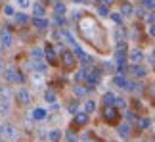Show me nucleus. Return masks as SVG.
I'll return each mask as SVG.
<instances>
[{
  "mask_svg": "<svg viewBox=\"0 0 155 142\" xmlns=\"http://www.w3.org/2000/svg\"><path fill=\"white\" fill-rule=\"evenodd\" d=\"M31 58H33V60H42V58H44V50L38 48V46H37V48H33L31 50Z\"/></svg>",
  "mask_w": 155,
  "mask_h": 142,
  "instance_id": "nucleus-17",
  "label": "nucleus"
},
{
  "mask_svg": "<svg viewBox=\"0 0 155 142\" xmlns=\"http://www.w3.org/2000/svg\"><path fill=\"white\" fill-rule=\"evenodd\" d=\"M2 69H4V62H2V58H0V73H2Z\"/></svg>",
  "mask_w": 155,
  "mask_h": 142,
  "instance_id": "nucleus-38",
  "label": "nucleus"
},
{
  "mask_svg": "<svg viewBox=\"0 0 155 142\" xmlns=\"http://www.w3.org/2000/svg\"><path fill=\"white\" fill-rule=\"evenodd\" d=\"M14 17H15V23H17V25H25V23L29 21V15L23 14V12H21V14H15Z\"/></svg>",
  "mask_w": 155,
  "mask_h": 142,
  "instance_id": "nucleus-18",
  "label": "nucleus"
},
{
  "mask_svg": "<svg viewBox=\"0 0 155 142\" xmlns=\"http://www.w3.org/2000/svg\"><path fill=\"white\" fill-rule=\"evenodd\" d=\"M65 138H67L69 142H77V140H79V138H77V134H75V133H71V131L65 134Z\"/></svg>",
  "mask_w": 155,
  "mask_h": 142,
  "instance_id": "nucleus-32",
  "label": "nucleus"
},
{
  "mask_svg": "<svg viewBox=\"0 0 155 142\" xmlns=\"http://www.w3.org/2000/svg\"><path fill=\"white\" fill-rule=\"evenodd\" d=\"M86 123H88V113L86 111H77L75 119H73V125L75 127H84Z\"/></svg>",
  "mask_w": 155,
  "mask_h": 142,
  "instance_id": "nucleus-7",
  "label": "nucleus"
},
{
  "mask_svg": "<svg viewBox=\"0 0 155 142\" xmlns=\"http://www.w3.org/2000/svg\"><path fill=\"white\" fill-rule=\"evenodd\" d=\"M146 19H147V23H150V25H153V23H155V14H150Z\"/></svg>",
  "mask_w": 155,
  "mask_h": 142,
  "instance_id": "nucleus-34",
  "label": "nucleus"
},
{
  "mask_svg": "<svg viewBox=\"0 0 155 142\" xmlns=\"http://www.w3.org/2000/svg\"><path fill=\"white\" fill-rule=\"evenodd\" d=\"M44 58H46V60H48L50 63H56V52H54L52 46H48V48L44 50Z\"/></svg>",
  "mask_w": 155,
  "mask_h": 142,
  "instance_id": "nucleus-15",
  "label": "nucleus"
},
{
  "mask_svg": "<svg viewBox=\"0 0 155 142\" xmlns=\"http://www.w3.org/2000/svg\"><path fill=\"white\" fill-rule=\"evenodd\" d=\"M33 25L37 27V29H46L50 23H48V19H46V17H35V19H33Z\"/></svg>",
  "mask_w": 155,
  "mask_h": 142,
  "instance_id": "nucleus-11",
  "label": "nucleus"
},
{
  "mask_svg": "<svg viewBox=\"0 0 155 142\" xmlns=\"http://www.w3.org/2000/svg\"><path fill=\"white\" fill-rule=\"evenodd\" d=\"M117 133H119V137H121V138H128V137H130V125L123 123V125L117 129Z\"/></svg>",
  "mask_w": 155,
  "mask_h": 142,
  "instance_id": "nucleus-13",
  "label": "nucleus"
},
{
  "mask_svg": "<svg viewBox=\"0 0 155 142\" xmlns=\"http://www.w3.org/2000/svg\"><path fill=\"white\" fill-rule=\"evenodd\" d=\"M150 35H151V37H155V23H153V25H150Z\"/></svg>",
  "mask_w": 155,
  "mask_h": 142,
  "instance_id": "nucleus-36",
  "label": "nucleus"
},
{
  "mask_svg": "<svg viewBox=\"0 0 155 142\" xmlns=\"http://www.w3.org/2000/svg\"><path fill=\"white\" fill-rule=\"evenodd\" d=\"M0 44H2V48H10V46L14 44V35H12L8 29H4V31L0 33Z\"/></svg>",
  "mask_w": 155,
  "mask_h": 142,
  "instance_id": "nucleus-5",
  "label": "nucleus"
},
{
  "mask_svg": "<svg viewBox=\"0 0 155 142\" xmlns=\"http://www.w3.org/2000/svg\"><path fill=\"white\" fill-rule=\"evenodd\" d=\"M15 4L19 6L21 10H27V8H31V6H33V2H31V0H15Z\"/></svg>",
  "mask_w": 155,
  "mask_h": 142,
  "instance_id": "nucleus-23",
  "label": "nucleus"
},
{
  "mask_svg": "<svg viewBox=\"0 0 155 142\" xmlns=\"http://www.w3.org/2000/svg\"><path fill=\"white\" fill-rule=\"evenodd\" d=\"M142 58H144V56H142L140 50H132V52H130V60H132V62L138 63V62H142Z\"/></svg>",
  "mask_w": 155,
  "mask_h": 142,
  "instance_id": "nucleus-22",
  "label": "nucleus"
},
{
  "mask_svg": "<svg viewBox=\"0 0 155 142\" xmlns=\"http://www.w3.org/2000/svg\"><path fill=\"white\" fill-rule=\"evenodd\" d=\"M46 2H54V0H46Z\"/></svg>",
  "mask_w": 155,
  "mask_h": 142,
  "instance_id": "nucleus-40",
  "label": "nucleus"
},
{
  "mask_svg": "<svg viewBox=\"0 0 155 142\" xmlns=\"http://www.w3.org/2000/svg\"><path fill=\"white\" fill-rule=\"evenodd\" d=\"M86 92H88V88H86V86H81V85H75V86H73V94H75L77 98L86 96Z\"/></svg>",
  "mask_w": 155,
  "mask_h": 142,
  "instance_id": "nucleus-14",
  "label": "nucleus"
},
{
  "mask_svg": "<svg viewBox=\"0 0 155 142\" xmlns=\"http://www.w3.org/2000/svg\"><path fill=\"white\" fill-rule=\"evenodd\" d=\"M54 12H56V15H65V6L61 2H56V6H54Z\"/></svg>",
  "mask_w": 155,
  "mask_h": 142,
  "instance_id": "nucleus-21",
  "label": "nucleus"
},
{
  "mask_svg": "<svg viewBox=\"0 0 155 142\" xmlns=\"http://www.w3.org/2000/svg\"><path fill=\"white\" fill-rule=\"evenodd\" d=\"M31 8H33V14H35V17H44V14H46V8H44V6L40 4V2H35V4L31 6Z\"/></svg>",
  "mask_w": 155,
  "mask_h": 142,
  "instance_id": "nucleus-10",
  "label": "nucleus"
},
{
  "mask_svg": "<svg viewBox=\"0 0 155 142\" xmlns=\"http://www.w3.org/2000/svg\"><path fill=\"white\" fill-rule=\"evenodd\" d=\"M132 113H134V111H128V115H127L128 121H134V119H136V115H132Z\"/></svg>",
  "mask_w": 155,
  "mask_h": 142,
  "instance_id": "nucleus-35",
  "label": "nucleus"
},
{
  "mask_svg": "<svg viewBox=\"0 0 155 142\" xmlns=\"http://www.w3.org/2000/svg\"><path fill=\"white\" fill-rule=\"evenodd\" d=\"M61 137H63V134H61L59 129H52V131L48 133V140L50 142H59V140H61Z\"/></svg>",
  "mask_w": 155,
  "mask_h": 142,
  "instance_id": "nucleus-12",
  "label": "nucleus"
},
{
  "mask_svg": "<svg viewBox=\"0 0 155 142\" xmlns=\"http://www.w3.org/2000/svg\"><path fill=\"white\" fill-rule=\"evenodd\" d=\"M109 15H111V19L115 21L117 25H121V23H123V15L121 14H109Z\"/></svg>",
  "mask_w": 155,
  "mask_h": 142,
  "instance_id": "nucleus-29",
  "label": "nucleus"
},
{
  "mask_svg": "<svg viewBox=\"0 0 155 142\" xmlns=\"http://www.w3.org/2000/svg\"><path fill=\"white\" fill-rule=\"evenodd\" d=\"M113 83H115L117 86H121V88H124V85H127V79H124V77L119 73V75H115L113 77Z\"/></svg>",
  "mask_w": 155,
  "mask_h": 142,
  "instance_id": "nucleus-20",
  "label": "nucleus"
},
{
  "mask_svg": "<svg viewBox=\"0 0 155 142\" xmlns=\"http://www.w3.org/2000/svg\"><path fill=\"white\" fill-rule=\"evenodd\" d=\"M33 85H37V86L42 85V75H38L37 71H35V75H33Z\"/></svg>",
  "mask_w": 155,
  "mask_h": 142,
  "instance_id": "nucleus-28",
  "label": "nucleus"
},
{
  "mask_svg": "<svg viewBox=\"0 0 155 142\" xmlns=\"http://www.w3.org/2000/svg\"><path fill=\"white\" fill-rule=\"evenodd\" d=\"M31 117H33L35 121H44L46 117H48V111H46L44 108H35L31 111Z\"/></svg>",
  "mask_w": 155,
  "mask_h": 142,
  "instance_id": "nucleus-8",
  "label": "nucleus"
},
{
  "mask_svg": "<svg viewBox=\"0 0 155 142\" xmlns=\"http://www.w3.org/2000/svg\"><path fill=\"white\" fill-rule=\"evenodd\" d=\"M142 6L146 10H153L155 8V0H142Z\"/></svg>",
  "mask_w": 155,
  "mask_h": 142,
  "instance_id": "nucleus-27",
  "label": "nucleus"
},
{
  "mask_svg": "<svg viewBox=\"0 0 155 142\" xmlns=\"http://www.w3.org/2000/svg\"><path fill=\"white\" fill-rule=\"evenodd\" d=\"M61 62H63V66L67 67V69H73L77 66V56L71 50H63L61 52Z\"/></svg>",
  "mask_w": 155,
  "mask_h": 142,
  "instance_id": "nucleus-4",
  "label": "nucleus"
},
{
  "mask_svg": "<svg viewBox=\"0 0 155 142\" xmlns=\"http://www.w3.org/2000/svg\"><path fill=\"white\" fill-rule=\"evenodd\" d=\"M104 119L107 123H111V125H115V123L119 121V110L115 108V106H105L104 108Z\"/></svg>",
  "mask_w": 155,
  "mask_h": 142,
  "instance_id": "nucleus-3",
  "label": "nucleus"
},
{
  "mask_svg": "<svg viewBox=\"0 0 155 142\" xmlns=\"http://www.w3.org/2000/svg\"><path fill=\"white\" fill-rule=\"evenodd\" d=\"M130 73H132L134 77H138V79H142V77L147 75V69L142 67L140 63H134V66H130Z\"/></svg>",
  "mask_w": 155,
  "mask_h": 142,
  "instance_id": "nucleus-9",
  "label": "nucleus"
},
{
  "mask_svg": "<svg viewBox=\"0 0 155 142\" xmlns=\"http://www.w3.org/2000/svg\"><path fill=\"white\" fill-rule=\"evenodd\" d=\"M98 14H100V15H109V10L105 8V4H100V8H98Z\"/></svg>",
  "mask_w": 155,
  "mask_h": 142,
  "instance_id": "nucleus-31",
  "label": "nucleus"
},
{
  "mask_svg": "<svg viewBox=\"0 0 155 142\" xmlns=\"http://www.w3.org/2000/svg\"><path fill=\"white\" fill-rule=\"evenodd\" d=\"M2 77H4L6 83H23V75L15 67H4L2 69Z\"/></svg>",
  "mask_w": 155,
  "mask_h": 142,
  "instance_id": "nucleus-2",
  "label": "nucleus"
},
{
  "mask_svg": "<svg viewBox=\"0 0 155 142\" xmlns=\"http://www.w3.org/2000/svg\"><path fill=\"white\" fill-rule=\"evenodd\" d=\"M115 100H117V96L113 92H105L104 94V104L105 106H115Z\"/></svg>",
  "mask_w": 155,
  "mask_h": 142,
  "instance_id": "nucleus-16",
  "label": "nucleus"
},
{
  "mask_svg": "<svg viewBox=\"0 0 155 142\" xmlns=\"http://www.w3.org/2000/svg\"><path fill=\"white\" fill-rule=\"evenodd\" d=\"M121 12H123V14H124V15H130V14H132V8H130V6H128V4H124V6H123V8H121Z\"/></svg>",
  "mask_w": 155,
  "mask_h": 142,
  "instance_id": "nucleus-33",
  "label": "nucleus"
},
{
  "mask_svg": "<svg viewBox=\"0 0 155 142\" xmlns=\"http://www.w3.org/2000/svg\"><path fill=\"white\" fill-rule=\"evenodd\" d=\"M73 2H84V0H73Z\"/></svg>",
  "mask_w": 155,
  "mask_h": 142,
  "instance_id": "nucleus-39",
  "label": "nucleus"
},
{
  "mask_svg": "<svg viewBox=\"0 0 155 142\" xmlns=\"http://www.w3.org/2000/svg\"><path fill=\"white\" fill-rule=\"evenodd\" d=\"M44 100H46V102H48V104H56V92H54V90H46L44 92Z\"/></svg>",
  "mask_w": 155,
  "mask_h": 142,
  "instance_id": "nucleus-19",
  "label": "nucleus"
},
{
  "mask_svg": "<svg viewBox=\"0 0 155 142\" xmlns=\"http://www.w3.org/2000/svg\"><path fill=\"white\" fill-rule=\"evenodd\" d=\"M15 98H17V102L19 104H29L31 102V90H27V88H17V92H15Z\"/></svg>",
  "mask_w": 155,
  "mask_h": 142,
  "instance_id": "nucleus-6",
  "label": "nucleus"
},
{
  "mask_svg": "<svg viewBox=\"0 0 155 142\" xmlns=\"http://www.w3.org/2000/svg\"><path fill=\"white\" fill-rule=\"evenodd\" d=\"M4 14L6 15H15V10H14V6H4Z\"/></svg>",
  "mask_w": 155,
  "mask_h": 142,
  "instance_id": "nucleus-30",
  "label": "nucleus"
},
{
  "mask_svg": "<svg viewBox=\"0 0 155 142\" xmlns=\"http://www.w3.org/2000/svg\"><path fill=\"white\" fill-rule=\"evenodd\" d=\"M136 125H138V129H142V131H144V129H147V127H150V119L142 117V119H138V121H136Z\"/></svg>",
  "mask_w": 155,
  "mask_h": 142,
  "instance_id": "nucleus-24",
  "label": "nucleus"
},
{
  "mask_svg": "<svg viewBox=\"0 0 155 142\" xmlns=\"http://www.w3.org/2000/svg\"><path fill=\"white\" fill-rule=\"evenodd\" d=\"M4 142H8V140H4Z\"/></svg>",
  "mask_w": 155,
  "mask_h": 142,
  "instance_id": "nucleus-41",
  "label": "nucleus"
},
{
  "mask_svg": "<svg viewBox=\"0 0 155 142\" xmlns=\"http://www.w3.org/2000/svg\"><path fill=\"white\" fill-rule=\"evenodd\" d=\"M100 2H102V4H105V6H109V4H113V2H115V0H100Z\"/></svg>",
  "mask_w": 155,
  "mask_h": 142,
  "instance_id": "nucleus-37",
  "label": "nucleus"
},
{
  "mask_svg": "<svg viewBox=\"0 0 155 142\" xmlns=\"http://www.w3.org/2000/svg\"><path fill=\"white\" fill-rule=\"evenodd\" d=\"M94 110H96V104H94L92 100H86V104H84V111H86V113H92Z\"/></svg>",
  "mask_w": 155,
  "mask_h": 142,
  "instance_id": "nucleus-26",
  "label": "nucleus"
},
{
  "mask_svg": "<svg viewBox=\"0 0 155 142\" xmlns=\"http://www.w3.org/2000/svg\"><path fill=\"white\" fill-rule=\"evenodd\" d=\"M115 54H119V56H127V44H124V42H119Z\"/></svg>",
  "mask_w": 155,
  "mask_h": 142,
  "instance_id": "nucleus-25",
  "label": "nucleus"
},
{
  "mask_svg": "<svg viewBox=\"0 0 155 142\" xmlns=\"http://www.w3.org/2000/svg\"><path fill=\"white\" fill-rule=\"evenodd\" d=\"M12 111V90L6 85H0V113L8 115Z\"/></svg>",
  "mask_w": 155,
  "mask_h": 142,
  "instance_id": "nucleus-1",
  "label": "nucleus"
}]
</instances>
